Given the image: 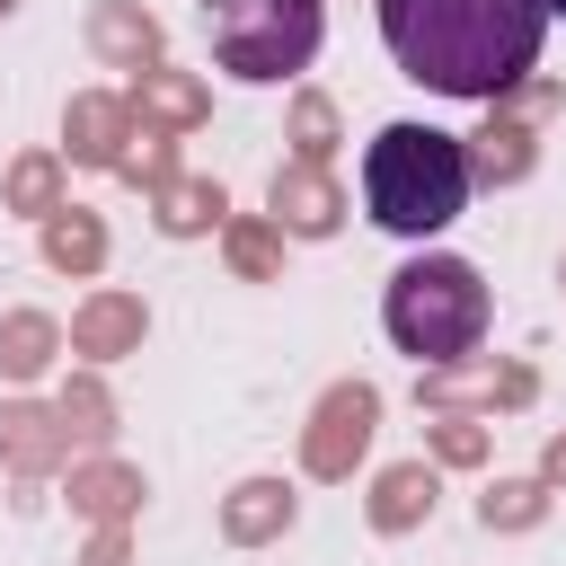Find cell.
I'll use <instances>...</instances> for the list:
<instances>
[{
    "mask_svg": "<svg viewBox=\"0 0 566 566\" xmlns=\"http://www.w3.org/2000/svg\"><path fill=\"white\" fill-rule=\"evenodd\" d=\"M380 44L389 62L460 106H495L548 44L539 0H380Z\"/></svg>",
    "mask_w": 566,
    "mask_h": 566,
    "instance_id": "obj_1",
    "label": "cell"
},
{
    "mask_svg": "<svg viewBox=\"0 0 566 566\" xmlns=\"http://www.w3.org/2000/svg\"><path fill=\"white\" fill-rule=\"evenodd\" d=\"M363 212L389 239H442L469 212V150L442 124H380L363 150Z\"/></svg>",
    "mask_w": 566,
    "mask_h": 566,
    "instance_id": "obj_2",
    "label": "cell"
},
{
    "mask_svg": "<svg viewBox=\"0 0 566 566\" xmlns=\"http://www.w3.org/2000/svg\"><path fill=\"white\" fill-rule=\"evenodd\" d=\"M486 318H495V301H486L478 265H469V256H442V248L407 256V265L389 274V292H380V327H389V345L416 354V363H460V354H478Z\"/></svg>",
    "mask_w": 566,
    "mask_h": 566,
    "instance_id": "obj_3",
    "label": "cell"
},
{
    "mask_svg": "<svg viewBox=\"0 0 566 566\" xmlns=\"http://www.w3.org/2000/svg\"><path fill=\"white\" fill-rule=\"evenodd\" d=\"M327 44V0H203V53L239 88H274L310 71Z\"/></svg>",
    "mask_w": 566,
    "mask_h": 566,
    "instance_id": "obj_4",
    "label": "cell"
},
{
    "mask_svg": "<svg viewBox=\"0 0 566 566\" xmlns=\"http://www.w3.org/2000/svg\"><path fill=\"white\" fill-rule=\"evenodd\" d=\"M539 9H548V18H566V0H539Z\"/></svg>",
    "mask_w": 566,
    "mask_h": 566,
    "instance_id": "obj_5",
    "label": "cell"
}]
</instances>
